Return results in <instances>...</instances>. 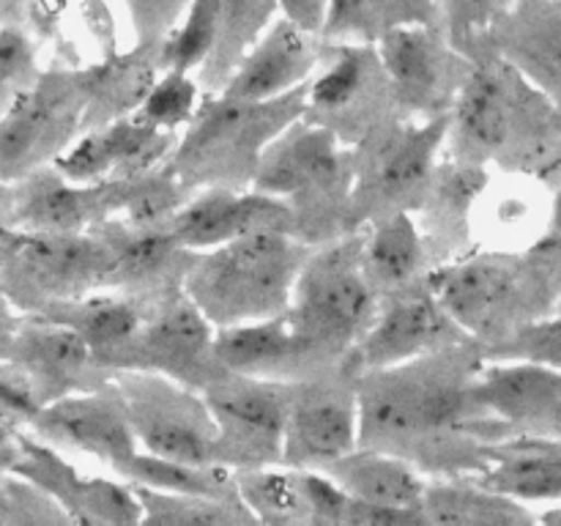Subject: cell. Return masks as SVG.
<instances>
[{
    "instance_id": "cell-1",
    "label": "cell",
    "mask_w": 561,
    "mask_h": 526,
    "mask_svg": "<svg viewBox=\"0 0 561 526\" xmlns=\"http://www.w3.org/2000/svg\"><path fill=\"white\" fill-rule=\"evenodd\" d=\"M485 359L480 343H463L359 373L362 444L400 455L427 477L485 469L488 447L513 436L477 392Z\"/></svg>"
},
{
    "instance_id": "cell-2",
    "label": "cell",
    "mask_w": 561,
    "mask_h": 526,
    "mask_svg": "<svg viewBox=\"0 0 561 526\" xmlns=\"http://www.w3.org/2000/svg\"><path fill=\"white\" fill-rule=\"evenodd\" d=\"M447 153L551 184L561 170V107L504 58L477 55L449 113Z\"/></svg>"
},
{
    "instance_id": "cell-3",
    "label": "cell",
    "mask_w": 561,
    "mask_h": 526,
    "mask_svg": "<svg viewBox=\"0 0 561 526\" xmlns=\"http://www.w3.org/2000/svg\"><path fill=\"white\" fill-rule=\"evenodd\" d=\"M427 283L474 343L491 351L537 321L561 296V247L474 250L433 266Z\"/></svg>"
},
{
    "instance_id": "cell-4",
    "label": "cell",
    "mask_w": 561,
    "mask_h": 526,
    "mask_svg": "<svg viewBox=\"0 0 561 526\" xmlns=\"http://www.w3.org/2000/svg\"><path fill=\"white\" fill-rule=\"evenodd\" d=\"M307 110V85L277 99L206 93L162 170L184 190L252 186L268 142Z\"/></svg>"
},
{
    "instance_id": "cell-5",
    "label": "cell",
    "mask_w": 561,
    "mask_h": 526,
    "mask_svg": "<svg viewBox=\"0 0 561 526\" xmlns=\"http://www.w3.org/2000/svg\"><path fill=\"white\" fill-rule=\"evenodd\" d=\"M252 186L290 208L294 236L327 244L351 233L354 146L301 115L268 142Z\"/></svg>"
},
{
    "instance_id": "cell-6",
    "label": "cell",
    "mask_w": 561,
    "mask_h": 526,
    "mask_svg": "<svg viewBox=\"0 0 561 526\" xmlns=\"http://www.w3.org/2000/svg\"><path fill=\"white\" fill-rule=\"evenodd\" d=\"M312 244L288 230H263L195 252L184 290L217 329L263 321L288 310Z\"/></svg>"
},
{
    "instance_id": "cell-7",
    "label": "cell",
    "mask_w": 561,
    "mask_h": 526,
    "mask_svg": "<svg viewBox=\"0 0 561 526\" xmlns=\"http://www.w3.org/2000/svg\"><path fill=\"white\" fill-rule=\"evenodd\" d=\"M381 307L362 261V230L312 247L285 310L296 338L327 367H343Z\"/></svg>"
},
{
    "instance_id": "cell-8",
    "label": "cell",
    "mask_w": 561,
    "mask_h": 526,
    "mask_svg": "<svg viewBox=\"0 0 561 526\" xmlns=\"http://www.w3.org/2000/svg\"><path fill=\"white\" fill-rule=\"evenodd\" d=\"M449 115L387 121L354 146L351 230L394 211H416L447 151Z\"/></svg>"
},
{
    "instance_id": "cell-9",
    "label": "cell",
    "mask_w": 561,
    "mask_h": 526,
    "mask_svg": "<svg viewBox=\"0 0 561 526\" xmlns=\"http://www.w3.org/2000/svg\"><path fill=\"white\" fill-rule=\"evenodd\" d=\"M91 66H49L42 69L0 115V175L25 179L53 164L85 132L91 107Z\"/></svg>"
},
{
    "instance_id": "cell-10",
    "label": "cell",
    "mask_w": 561,
    "mask_h": 526,
    "mask_svg": "<svg viewBox=\"0 0 561 526\" xmlns=\"http://www.w3.org/2000/svg\"><path fill=\"white\" fill-rule=\"evenodd\" d=\"M110 250L93 230L36 233L0 225V290L22 312L110 288Z\"/></svg>"
},
{
    "instance_id": "cell-11",
    "label": "cell",
    "mask_w": 561,
    "mask_h": 526,
    "mask_svg": "<svg viewBox=\"0 0 561 526\" xmlns=\"http://www.w3.org/2000/svg\"><path fill=\"white\" fill-rule=\"evenodd\" d=\"M305 118L332 129L348 146L400 118L398 96L376 42L323 38L321 64L307 82Z\"/></svg>"
},
{
    "instance_id": "cell-12",
    "label": "cell",
    "mask_w": 561,
    "mask_h": 526,
    "mask_svg": "<svg viewBox=\"0 0 561 526\" xmlns=\"http://www.w3.org/2000/svg\"><path fill=\"white\" fill-rule=\"evenodd\" d=\"M140 296L142 321L129 345L121 351L115 373H162L201 392L228 373L217 356V327L190 299L184 285Z\"/></svg>"
},
{
    "instance_id": "cell-13",
    "label": "cell",
    "mask_w": 561,
    "mask_h": 526,
    "mask_svg": "<svg viewBox=\"0 0 561 526\" xmlns=\"http://www.w3.org/2000/svg\"><path fill=\"white\" fill-rule=\"evenodd\" d=\"M113 384L142 453L184 464H217V425L201 389L148 370H118Z\"/></svg>"
},
{
    "instance_id": "cell-14",
    "label": "cell",
    "mask_w": 561,
    "mask_h": 526,
    "mask_svg": "<svg viewBox=\"0 0 561 526\" xmlns=\"http://www.w3.org/2000/svg\"><path fill=\"white\" fill-rule=\"evenodd\" d=\"M288 384L274 378L222 373L203 389L214 425V460L228 469L283 464Z\"/></svg>"
},
{
    "instance_id": "cell-15",
    "label": "cell",
    "mask_w": 561,
    "mask_h": 526,
    "mask_svg": "<svg viewBox=\"0 0 561 526\" xmlns=\"http://www.w3.org/2000/svg\"><path fill=\"white\" fill-rule=\"evenodd\" d=\"M376 47L392 80L400 115L438 118L453 113L474 58L449 42L442 22L392 27Z\"/></svg>"
},
{
    "instance_id": "cell-16",
    "label": "cell",
    "mask_w": 561,
    "mask_h": 526,
    "mask_svg": "<svg viewBox=\"0 0 561 526\" xmlns=\"http://www.w3.org/2000/svg\"><path fill=\"white\" fill-rule=\"evenodd\" d=\"M359 444V395L348 367L288 384L283 464L323 469Z\"/></svg>"
},
{
    "instance_id": "cell-17",
    "label": "cell",
    "mask_w": 561,
    "mask_h": 526,
    "mask_svg": "<svg viewBox=\"0 0 561 526\" xmlns=\"http://www.w3.org/2000/svg\"><path fill=\"white\" fill-rule=\"evenodd\" d=\"M474 343L453 312L444 307L427 279L381 296V307L365 338L351 351L345 367L354 376L376 367L403 365L436 351Z\"/></svg>"
},
{
    "instance_id": "cell-18",
    "label": "cell",
    "mask_w": 561,
    "mask_h": 526,
    "mask_svg": "<svg viewBox=\"0 0 561 526\" xmlns=\"http://www.w3.org/2000/svg\"><path fill=\"white\" fill-rule=\"evenodd\" d=\"M20 460L11 469V477H20L47 493L64 510L69 524H142V504L131 482L121 480L113 471L88 474L66 458L64 449L42 442L27 427L20 436Z\"/></svg>"
},
{
    "instance_id": "cell-19",
    "label": "cell",
    "mask_w": 561,
    "mask_h": 526,
    "mask_svg": "<svg viewBox=\"0 0 561 526\" xmlns=\"http://www.w3.org/2000/svg\"><path fill=\"white\" fill-rule=\"evenodd\" d=\"M131 184L135 179L80 184L47 164V168L9 184L3 228L36 230V233L91 230L124 208Z\"/></svg>"
},
{
    "instance_id": "cell-20",
    "label": "cell",
    "mask_w": 561,
    "mask_h": 526,
    "mask_svg": "<svg viewBox=\"0 0 561 526\" xmlns=\"http://www.w3.org/2000/svg\"><path fill=\"white\" fill-rule=\"evenodd\" d=\"M27 431L64 453L91 458L113 474L140 449L113 378L102 387L49 400Z\"/></svg>"
},
{
    "instance_id": "cell-21",
    "label": "cell",
    "mask_w": 561,
    "mask_h": 526,
    "mask_svg": "<svg viewBox=\"0 0 561 526\" xmlns=\"http://www.w3.org/2000/svg\"><path fill=\"white\" fill-rule=\"evenodd\" d=\"M170 233L192 252L214 250L263 230L294 233L290 208L255 186H203L168 222Z\"/></svg>"
},
{
    "instance_id": "cell-22",
    "label": "cell",
    "mask_w": 561,
    "mask_h": 526,
    "mask_svg": "<svg viewBox=\"0 0 561 526\" xmlns=\"http://www.w3.org/2000/svg\"><path fill=\"white\" fill-rule=\"evenodd\" d=\"M175 140L179 137L142 124L137 115H124V118L82 132L55 159L53 168L80 184L140 179V175L162 168Z\"/></svg>"
},
{
    "instance_id": "cell-23",
    "label": "cell",
    "mask_w": 561,
    "mask_h": 526,
    "mask_svg": "<svg viewBox=\"0 0 561 526\" xmlns=\"http://www.w3.org/2000/svg\"><path fill=\"white\" fill-rule=\"evenodd\" d=\"M477 392L513 436L561 438V367L488 356Z\"/></svg>"
},
{
    "instance_id": "cell-24",
    "label": "cell",
    "mask_w": 561,
    "mask_h": 526,
    "mask_svg": "<svg viewBox=\"0 0 561 526\" xmlns=\"http://www.w3.org/2000/svg\"><path fill=\"white\" fill-rule=\"evenodd\" d=\"M9 359L33 378L44 403L113 378L75 329L38 312H25Z\"/></svg>"
},
{
    "instance_id": "cell-25",
    "label": "cell",
    "mask_w": 561,
    "mask_h": 526,
    "mask_svg": "<svg viewBox=\"0 0 561 526\" xmlns=\"http://www.w3.org/2000/svg\"><path fill=\"white\" fill-rule=\"evenodd\" d=\"M551 211L546 181L493 170L474 206L477 250H531L548 236Z\"/></svg>"
},
{
    "instance_id": "cell-26",
    "label": "cell",
    "mask_w": 561,
    "mask_h": 526,
    "mask_svg": "<svg viewBox=\"0 0 561 526\" xmlns=\"http://www.w3.org/2000/svg\"><path fill=\"white\" fill-rule=\"evenodd\" d=\"M491 173L493 168L463 162L444 151L431 192L414 211L427 250H431L433 266H442L477 250L474 206Z\"/></svg>"
},
{
    "instance_id": "cell-27",
    "label": "cell",
    "mask_w": 561,
    "mask_h": 526,
    "mask_svg": "<svg viewBox=\"0 0 561 526\" xmlns=\"http://www.w3.org/2000/svg\"><path fill=\"white\" fill-rule=\"evenodd\" d=\"M482 53L507 60L561 107V0H518L488 33Z\"/></svg>"
},
{
    "instance_id": "cell-28",
    "label": "cell",
    "mask_w": 561,
    "mask_h": 526,
    "mask_svg": "<svg viewBox=\"0 0 561 526\" xmlns=\"http://www.w3.org/2000/svg\"><path fill=\"white\" fill-rule=\"evenodd\" d=\"M323 55V36L277 16L244 55L222 93L239 99H277L305 88Z\"/></svg>"
},
{
    "instance_id": "cell-29",
    "label": "cell",
    "mask_w": 561,
    "mask_h": 526,
    "mask_svg": "<svg viewBox=\"0 0 561 526\" xmlns=\"http://www.w3.org/2000/svg\"><path fill=\"white\" fill-rule=\"evenodd\" d=\"M102 236L110 250L113 272H110V288L126 290V294H151V290L184 285L186 268H190L195 252L186 250L168 225L159 228H142L129 225L118 217H110L91 228Z\"/></svg>"
},
{
    "instance_id": "cell-30",
    "label": "cell",
    "mask_w": 561,
    "mask_h": 526,
    "mask_svg": "<svg viewBox=\"0 0 561 526\" xmlns=\"http://www.w3.org/2000/svg\"><path fill=\"white\" fill-rule=\"evenodd\" d=\"M217 356L228 373L274 378V381H301L334 370L321 365L316 354L296 338L285 312L263 321L217 329Z\"/></svg>"
},
{
    "instance_id": "cell-31",
    "label": "cell",
    "mask_w": 561,
    "mask_h": 526,
    "mask_svg": "<svg viewBox=\"0 0 561 526\" xmlns=\"http://www.w3.org/2000/svg\"><path fill=\"white\" fill-rule=\"evenodd\" d=\"M471 477L529 507L557 504L561 502V438L507 436L493 442L485 453V469Z\"/></svg>"
},
{
    "instance_id": "cell-32",
    "label": "cell",
    "mask_w": 561,
    "mask_h": 526,
    "mask_svg": "<svg viewBox=\"0 0 561 526\" xmlns=\"http://www.w3.org/2000/svg\"><path fill=\"white\" fill-rule=\"evenodd\" d=\"M362 230V261L378 296L411 288L433 272V258L414 211H394Z\"/></svg>"
},
{
    "instance_id": "cell-33",
    "label": "cell",
    "mask_w": 561,
    "mask_h": 526,
    "mask_svg": "<svg viewBox=\"0 0 561 526\" xmlns=\"http://www.w3.org/2000/svg\"><path fill=\"white\" fill-rule=\"evenodd\" d=\"M323 471L332 474L359 502L389 510H414V513H422V499L431 480L411 460L365 444L323 466Z\"/></svg>"
},
{
    "instance_id": "cell-34",
    "label": "cell",
    "mask_w": 561,
    "mask_h": 526,
    "mask_svg": "<svg viewBox=\"0 0 561 526\" xmlns=\"http://www.w3.org/2000/svg\"><path fill=\"white\" fill-rule=\"evenodd\" d=\"M38 316H47L75 329L91 345L96 359L110 373H115L121 351L129 345L142 321V296L104 288L80 296V299L55 301V305L44 307Z\"/></svg>"
},
{
    "instance_id": "cell-35",
    "label": "cell",
    "mask_w": 561,
    "mask_h": 526,
    "mask_svg": "<svg viewBox=\"0 0 561 526\" xmlns=\"http://www.w3.org/2000/svg\"><path fill=\"white\" fill-rule=\"evenodd\" d=\"M422 513L427 524L455 526H520L535 524L537 513L524 502L482 485L477 477H431Z\"/></svg>"
},
{
    "instance_id": "cell-36",
    "label": "cell",
    "mask_w": 561,
    "mask_h": 526,
    "mask_svg": "<svg viewBox=\"0 0 561 526\" xmlns=\"http://www.w3.org/2000/svg\"><path fill=\"white\" fill-rule=\"evenodd\" d=\"M159 49L162 44H131L129 49L99 60L85 129L137 113L157 77L162 75Z\"/></svg>"
},
{
    "instance_id": "cell-37",
    "label": "cell",
    "mask_w": 561,
    "mask_h": 526,
    "mask_svg": "<svg viewBox=\"0 0 561 526\" xmlns=\"http://www.w3.org/2000/svg\"><path fill=\"white\" fill-rule=\"evenodd\" d=\"M279 14V0H217V42L197 71L203 91L219 93Z\"/></svg>"
},
{
    "instance_id": "cell-38",
    "label": "cell",
    "mask_w": 561,
    "mask_h": 526,
    "mask_svg": "<svg viewBox=\"0 0 561 526\" xmlns=\"http://www.w3.org/2000/svg\"><path fill=\"white\" fill-rule=\"evenodd\" d=\"M115 474L131 485L159 488L173 493H201V496L241 502L236 488V471L219 464H184V460L159 458L137 449ZM244 504V502H241Z\"/></svg>"
},
{
    "instance_id": "cell-39",
    "label": "cell",
    "mask_w": 561,
    "mask_h": 526,
    "mask_svg": "<svg viewBox=\"0 0 561 526\" xmlns=\"http://www.w3.org/2000/svg\"><path fill=\"white\" fill-rule=\"evenodd\" d=\"M414 22H438L436 0H332L323 38L378 42L383 33Z\"/></svg>"
},
{
    "instance_id": "cell-40",
    "label": "cell",
    "mask_w": 561,
    "mask_h": 526,
    "mask_svg": "<svg viewBox=\"0 0 561 526\" xmlns=\"http://www.w3.org/2000/svg\"><path fill=\"white\" fill-rule=\"evenodd\" d=\"M236 488L255 524H310L301 469L288 464L236 469Z\"/></svg>"
},
{
    "instance_id": "cell-41",
    "label": "cell",
    "mask_w": 561,
    "mask_h": 526,
    "mask_svg": "<svg viewBox=\"0 0 561 526\" xmlns=\"http://www.w3.org/2000/svg\"><path fill=\"white\" fill-rule=\"evenodd\" d=\"M142 504V524H255L241 502L201 496V493H173L159 488L135 485Z\"/></svg>"
},
{
    "instance_id": "cell-42",
    "label": "cell",
    "mask_w": 561,
    "mask_h": 526,
    "mask_svg": "<svg viewBox=\"0 0 561 526\" xmlns=\"http://www.w3.org/2000/svg\"><path fill=\"white\" fill-rule=\"evenodd\" d=\"M203 96H206V91H203L197 75L179 69H162V75L157 77V82H153V88L142 99L135 115L142 124L179 137L190 126V121L195 118Z\"/></svg>"
},
{
    "instance_id": "cell-43",
    "label": "cell",
    "mask_w": 561,
    "mask_h": 526,
    "mask_svg": "<svg viewBox=\"0 0 561 526\" xmlns=\"http://www.w3.org/2000/svg\"><path fill=\"white\" fill-rule=\"evenodd\" d=\"M214 42H217V0H192L159 49L162 69L197 75L211 55Z\"/></svg>"
},
{
    "instance_id": "cell-44",
    "label": "cell",
    "mask_w": 561,
    "mask_h": 526,
    "mask_svg": "<svg viewBox=\"0 0 561 526\" xmlns=\"http://www.w3.org/2000/svg\"><path fill=\"white\" fill-rule=\"evenodd\" d=\"M518 0H436L438 22L449 42L474 58L482 42L493 31L499 20L507 14Z\"/></svg>"
},
{
    "instance_id": "cell-45",
    "label": "cell",
    "mask_w": 561,
    "mask_h": 526,
    "mask_svg": "<svg viewBox=\"0 0 561 526\" xmlns=\"http://www.w3.org/2000/svg\"><path fill=\"white\" fill-rule=\"evenodd\" d=\"M485 354L491 359H529L540 362V365L561 367V296L551 307V312L526 323L513 338L499 343L496 348L485 351Z\"/></svg>"
},
{
    "instance_id": "cell-46",
    "label": "cell",
    "mask_w": 561,
    "mask_h": 526,
    "mask_svg": "<svg viewBox=\"0 0 561 526\" xmlns=\"http://www.w3.org/2000/svg\"><path fill=\"white\" fill-rule=\"evenodd\" d=\"M38 71V53L31 33L16 25H0V115Z\"/></svg>"
},
{
    "instance_id": "cell-47",
    "label": "cell",
    "mask_w": 561,
    "mask_h": 526,
    "mask_svg": "<svg viewBox=\"0 0 561 526\" xmlns=\"http://www.w3.org/2000/svg\"><path fill=\"white\" fill-rule=\"evenodd\" d=\"M192 0H121L135 44H162Z\"/></svg>"
},
{
    "instance_id": "cell-48",
    "label": "cell",
    "mask_w": 561,
    "mask_h": 526,
    "mask_svg": "<svg viewBox=\"0 0 561 526\" xmlns=\"http://www.w3.org/2000/svg\"><path fill=\"white\" fill-rule=\"evenodd\" d=\"M44 405L47 403L33 378L16 362H0V414L9 416L20 427H27Z\"/></svg>"
},
{
    "instance_id": "cell-49",
    "label": "cell",
    "mask_w": 561,
    "mask_h": 526,
    "mask_svg": "<svg viewBox=\"0 0 561 526\" xmlns=\"http://www.w3.org/2000/svg\"><path fill=\"white\" fill-rule=\"evenodd\" d=\"M329 9H332V0H279V14L285 20L296 22L299 27L318 33V36L327 25Z\"/></svg>"
},
{
    "instance_id": "cell-50",
    "label": "cell",
    "mask_w": 561,
    "mask_h": 526,
    "mask_svg": "<svg viewBox=\"0 0 561 526\" xmlns=\"http://www.w3.org/2000/svg\"><path fill=\"white\" fill-rule=\"evenodd\" d=\"M22 318H25V312L0 290V362L11 356L16 332H20L22 327Z\"/></svg>"
},
{
    "instance_id": "cell-51",
    "label": "cell",
    "mask_w": 561,
    "mask_h": 526,
    "mask_svg": "<svg viewBox=\"0 0 561 526\" xmlns=\"http://www.w3.org/2000/svg\"><path fill=\"white\" fill-rule=\"evenodd\" d=\"M25 427L11 422L9 416L0 414V477H11V469L20 460V436Z\"/></svg>"
},
{
    "instance_id": "cell-52",
    "label": "cell",
    "mask_w": 561,
    "mask_h": 526,
    "mask_svg": "<svg viewBox=\"0 0 561 526\" xmlns=\"http://www.w3.org/2000/svg\"><path fill=\"white\" fill-rule=\"evenodd\" d=\"M66 0H33V16H36L38 31L53 33L55 22L60 20V11H64Z\"/></svg>"
},
{
    "instance_id": "cell-53",
    "label": "cell",
    "mask_w": 561,
    "mask_h": 526,
    "mask_svg": "<svg viewBox=\"0 0 561 526\" xmlns=\"http://www.w3.org/2000/svg\"><path fill=\"white\" fill-rule=\"evenodd\" d=\"M537 521H542V524H561V502L542 507L540 513H537Z\"/></svg>"
},
{
    "instance_id": "cell-54",
    "label": "cell",
    "mask_w": 561,
    "mask_h": 526,
    "mask_svg": "<svg viewBox=\"0 0 561 526\" xmlns=\"http://www.w3.org/2000/svg\"><path fill=\"white\" fill-rule=\"evenodd\" d=\"M5 195H9V181H3V175H0V214H3Z\"/></svg>"
},
{
    "instance_id": "cell-55",
    "label": "cell",
    "mask_w": 561,
    "mask_h": 526,
    "mask_svg": "<svg viewBox=\"0 0 561 526\" xmlns=\"http://www.w3.org/2000/svg\"><path fill=\"white\" fill-rule=\"evenodd\" d=\"M546 241H548V239H546ZM553 244H557V241H553ZM559 247H561V244H559Z\"/></svg>"
}]
</instances>
